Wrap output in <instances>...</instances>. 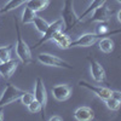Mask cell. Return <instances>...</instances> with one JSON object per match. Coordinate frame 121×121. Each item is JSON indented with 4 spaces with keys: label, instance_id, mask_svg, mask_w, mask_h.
<instances>
[{
    "label": "cell",
    "instance_id": "cell-11",
    "mask_svg": "<svg viewBox=\"0 0 121 121\" xmlns=\"http://www.w3.org/2000/svg\"><path fill=\"white\" fill-rule=\"evenodd\" d=\"M52 96L58 102H63L72 96V87L67 84H60L52 87Z\"/></svg>",
    "mask_w": 121,
    "mask_h": 121
},
{
    "label": "cell",
    "instance_id": "cell-9",
    "mask_svg": "<svg viewBox=\"0 0 121 121\" xmlns=\"http://www.w3.org/2000/svg\"><path fill=\"white\" fill-rule=\"evenodd\" d=\"M98 39L99 36L96 33H85L70 43V47H91L98 41Z\"/></svg>",
    "mask_w": 121,
    "mask_h": 121
},
{
    "label": "cell",
    "instance_id": "cell-10",
    "mask_svg": "<svg viewBox=\"0 0 121 121\" xmlns=\"http://www.w3.org/2000/svg\"><path fill=\"white\" fill-rule=\"evenodd\" d=\"M113 13V10L110 11L109 7L104 5L99 6L98 9H96L92 12V16H91L90 22H98V23H107L110 19V15Z\"/></svg>",
    "mask_w": 121,
    "mask_h": 121
},
{
    "label": "cell",
    "instance_id": "cell-28",
    "mask_svg": "<svg viewBox=\"0 0 121 121\" xmlns=\"http://www.w3.org/2000/svg\"><path fill=\"white\" fill-rule=\"evenodd\" d=\"M4 120V112H3V108H0V121Z\"/></svg>",
    "mask_w": 121,
    "mask_h": 121
},
{
    "label": "cell",
    "instance_id": "cell-17",
    "mask_svg": "<svg viewBox=\"0 0 121 121\" xmlns=\"http://www.w3.org/2000/svg\"><path fill=\"white\" fill-rule=\"evenodd\" d=\"M27 1H28V0H9V1L5 4V6L3 9H0V15L11 12V11H13L15 9L24 5Z\"/></svg>",
    "mask_w": 121,
    "mask_h": 121
},
{
    "label": "cell",
    "instance_id": "cell-19",
    "mask_svg": "<svg viewBox=\"0 0 121 121\" xmlns=\"http://www.w3.org/2000/svg\"><path fill=\"white\" fill-rule=\"evenodd\" d=\"M32 23L34 24V27L36 28L38 32H39V33H41V34L45 33V30H46L47 27H48V23L45 21L44 18L39 17V16H35V17H34V19H33V22H32Z\"/></svg>",
    "mask_w": 121,
    "mask_h": 121
},
{
    "label": "cell",
    "instance_id": "cell-24",
    "mask_svg": "<svg viewBox=\"0 0 121 121\" xmlns=\"http://www.w3.org/2000/svg\"><path fill=\"white\" fill-rule=\"evenodd\" d=\"M27 108H28V110H29L30 113L35 114V113H39L40 110H41V104H40L36 99H34L32 103H29V104L27 105Z\"/></svg>",
    "mask_w": 121,
    "mask_h": 121
},
{
    "label": "cell",
    "instance_id": "cell-22",
    "mask_svg": "<svg viewBox=\"0 0 121 121\" xmlns=\"http://www.w3.org/2000/svg\"><path fill=\"white\" fill-rule=\"evenodd\" d=\"M104 103H105V105H107V108H108V109L113 110V112H116V110H119V109H120L121 100L115 99V98H113V97H109V98L104 99Z\"/></svg>",
    "mask_w": 121,
    "mask_h": 121
},
{
    "label": "cell",
    "instance_id": "cell-14",
    "mask_svg": "<svg viewBox=\"0 0 121 121\" xmlns=\"http://www.w3.org/2000/svg\"><path fill=\"white\" fill-rule=\"evenodd\" d=\"M74 117L78 121H90V120H93L95 117V113L93 110L88 108V107H80L75 110L74 113Z\"/></svg>",
    "mask_w": 121,
    "mask_h": 121
},
{
    "label": "cell",
    "instance_id": "cell-13",
    "mask_svg": "<svg viewBox=\"0 0 121 121\" xmlns=\"http://www.w3.org/2000/svg\"><path fill=\"white\" fill-rule=\"evenodd\" d=\"M52 41L62 50H67V48H70V43L73 41L72 38H70L65 32H63V30H60V32H58L53 38H52Z\"/></svg>",
    "mask_w": 121,
    "mask_h": 121
},
{
    "label": "cell",
    "instance_id": "cell-21",
    "mask_svg": "<svg viewBox=\"0 0 121 121\" xmlns=\"http://www.w3.org/2000/svg\"><path fill=\"white\" fill-rule=\"evenodd\" d=\"M13 45H6V46H0V62L11 58V51H12Z\"/></svg>",
    "mask_w": 121,
    "mask_h": 121
},
{
    "label": "cell",
    "instance_id": "cell-2",
    "mask_svg": "<svg viewBox=\"0 0 121 121\" xmlns=\"http://www.w3.org/2000/svg\"><path fill=\"white\" fill-rule=\"evenodd\" d=\"M62 19L64 23L63 32L65 33L76 26L78 15L74 10V0H64V6L62 9Z\"/></svg>",
    "mask_w": 121,
    "mask_h": 121
},
{
    "label": "cell",
    "instance_id": "cell-8",
    "mask_svg": "<svg viewBox=\"0 0 121 121\" xmlns=\"http://www.w3.org/2000/svg\"><path fill=\"white\" fill-rule=\"evenodd\" d=\"M34 98L41 104V109L46 110V103H47V91L45 87V84L41 78H36L35 85H34Z\"/></svg>",
    "mask_w": 121,
    "mask_h": 121
},
{
    "label": "cell",
    "instance_id": "cell-23",
    "mask_svg": "<svg viewBox=\"0 0 121 121\" xmlns=\"http://www.w3.org/2000/svg\"><path fill=\"white\" fill-rule=\"evenodd\" d=\"M19 99H21L22 104H24V105L27 107L29 103H32L35 98H34V93H32V92H28V91H24L23 95L21 96V98H19Z\"/></svg>",
    "mask_w": 121,
    "mask_h": 121
},
{
    "label": "cell",
    "instance_id": "cell-7",
    "mask_svg": "<svg viewBox=\"0 0 121 121\" xmlns=\"http://www.w3.org/2000/svg\"><path fill=\"white\" fill-rule=\"evenodd\" d=\"M78 85L80 87H84L88 91H91V92H93L98 98H100L102 100L112 97V93H113V90H110L108 87H103V86H95V85H91L90 82L85 81V80H80V81L78 82Z\"/></svg>",
    "mask_w": 121,
    "mask_h": 121
},
{
    "label": "cell",
    "instance_id": "cell-27",
    "mask_svg": "<svg viewBox=\"0 0 121 121\" xmlns=\"http://www.w3.org/2000/svg\"><path fill=\"white\" fill-rule=\"evenodd\" d=\"M50 121H63V117L58 116V115H53V116L50 117Z\"/></svg>",
    "mask_w": 121,
    "mask_h": 121
},
{
    "label": "cell",
    "instance_id": "cell-20",
    "mask_svg": "<svg viewBox=\"0 0 121 121\" xmlns=\"http://www.w3.org/2000/svg\"><path fill=\"white\" fill-rule=\"evenodd\" d=\"M35 16H36V12L33 11L32 9H29V7L26 6L24 10H23V12H22V23H23V24L32 23Z\"/></svg>",
    "mask_w": 121,
    "mask_h": 121
},
{
    "label": "cell",
    "instance_id": "cell-29",
    "mask_svg": "<svg viewBox=\"0 0 121 121\" xmlns=\"http://www.w3.org/2000/svg\"><path fill=\"white\" fill-rule=\"evenodd\" d=\"M117 21H119V22H121V10L117 12Z\"/></svg>",
    "mask_w": 121,
    "mask_h": 121
},
{
    "label": "cell",
    "instance_id": "cell-1",
    "mask_svg": "<svg viewBox=\"0 0 121 121\" xmlns=\"http://www.w3.org/2000/svg\"><path fill=\"white\" fill-rule=\"evenodd\" d=\"M13 24H15V29H16V35H17V40H16V45H15V50H16V55L18 57V59L23 63V65H28L33 62V57H32V50L28 46V44L23 40L22 34H21V29H19L18 22L16 17L13 18Z\"/></svg>",
    "mask_w": 121,
    "mask_h": 121
},
{
    "label": "cell",
    "instance_id": "cell-15",
    "mask_svg": "<svg viewBox=\"0 0 121 121\" xmlns=\"http://www.w3.org/2000/svg\"><path fill=\"white\" fill-rule=\"evenodd\" d=\"M105 3H107V0H92V1L90 3V5L86 7L85 11H84L81 15H80V16H78V23H79V22H81L85 17H87L90 13H92L96 9H98L99 6L104 5Z\"/></svg>",
    "mask_w": 121,
    "mask_h": 121
},
{
    "label": "cell",
    "instance_id": "cell-12",
    "mask_svg": "<svg viewBox=\"0 0 121 121\" xmlns=\"http://www.w3.org/2000/svg\"><path fill=\"white\" fill-rule=\"evenodd\" d=\"M17 67H18V62L11 58L5 60V62H0V76L9 80L16 72Z\"/></svg>",
    "mask_w": 121,
    "mask_h": 121
},
{
    "label": "cell",
    "instance_id": "cell-18",
    "mask_svg": "<svg viewBox=\"0 0 121 121\" xmlns=\"http://www.w3.org/2000/svg\"><path fill=\"white\" fill-rule=\"evenodd\" d=\"M99 50L104 53H112L114 51V41L110 38H102L98 41Z\"/></svg>",
    "mask_w": 121,
    "mask_h": 121
},
{
    "label": "cell",
    "instance_id": "cell-6",
    "mask_svg": "<svg viewBox=\"0 0 121 121\" xmlns=\"http://www.w3.org/2000/svg\"><path fill=\"white\" fill-rule=\"evenodd\" d=\"M87 62L90 64V72H91L92 79L98 84L105 82V70L103 65L97 59H95L93 57H90V56L87 57Z\"/></svg>",
    "mask_w": 121,
    "mask_h": 121
},
{
    "label": "cell",
    "instance_id": "cell-4",
    "mask_svg": "<svg viewBox=\"0 0 121 121\" xmlns=\"http://www.w3.org/2000/svg\"><path fill=\"white\" fill-rule=\"evenodd\" d=\"M38 60L41 64L47 65V67H55V68H63V69H68V70H73V65L70 63H68L67 60L59 58L55 55H51V53H39Z\"/></svg>",
    "mask_w": 121,
    "mask_h": 121
},
{
    "label": "cell",
    "instance_id": "cell-26",
    "mask_svg": "<svg viewBox=\"0 0 121 121\" xmlns=\"http://www.w3.org/2000/svg\"><path fill=\"white\" fill-rule=\"evenodd\" d=\"M112 97H113V98H115V99H119V100H121V93L119 92V91H114V90H113Z\"/></svg>",
    "mask_w": 121,
    "mask_h": 121
},
{
    "label": "cell",
    "instance_id": "cell-3",
    "mask_svg": "<svg viewBox=\"0 0 121 121\" xmlns=\"http://www.w3.org/2000/svg\"><path fill=\"white\" fill-rule=\"evenodd\" d=\"M24 91L18 88L17 86L12 85V84H7L5 90L3 91L1 96H0V108H4L9 104H11L12 102H16L21 98V96L23 95Z\"/></svg>",
    "mask_w": 121,
    "mask_h": 121
},
{
    "label": "cell",
    "instance_id": "cell-5",
    "mask_svg": "<svg viewBox=\"0 0 121 121\" xmlns=\"http://www.w3.org/2000/svg\"><path fill=\"white\" fill-rule=\"evenodd\" d=\"M63 27H64V23H63V19H62V18H58V19H56L55 22L48 23V27H47V29L45 30V33L43 34L41 39H40L39 41L33 46V48L35 50V48L40 47L41 45H44L45 43L50 41V40H52V38H53L58 32L63 30Z\"/></svg>",
    "mask_w": 121,
    "mask_h": 121
},
{
    "label": "cell",
    "instance_id": "cell-25",
    "mask_svg": "<svg viewBox=\"0 0 121 121\" xmlns=\"http://www.w3.org/2000/svg\"><path fill=\"white\" fill-rule=\"evenodd\" d=\"M96 34H97L98 36H102V35H107V34H109L108 27H107L104 23H100V24L98 26V28H97V32H96Z\"/></svg>",
    "mask_w": 121,
    "mask_h": 121
},
{
    "label": "cell",
    "instance_id": "cell-16",
    "mask_svg": "<svg viewBox=\"0 0 121 121\" xmlns=\"http://www.w3.org/2000/svg\"><path fill=\"white\" fill-rule=\"evenodd\" d=\"M50 3H51V0H28L26 3V6L32 9L35 12H39L45 10L50 5Z\"/></svg>",
    "mask_w": 121,
    "mask_h": 121
}]
</instances>
